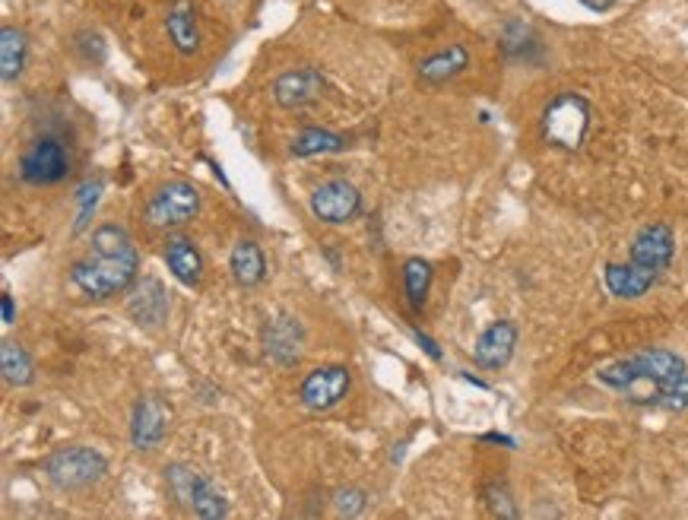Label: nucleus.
Segmentation results:
<instances>
[{
  "label": "nucleus",
  "instance_id": "obj_23",
  "mask_svg": "<svg viewBox=\"0 0 688 520\" xmlns=\"http://www.w3.org/2000/svg\"><path fill=\"white\" fill-rule=\"evenodd\" d=\"M431 280H435V270H431L428 260L410 258L403 263V293H406V302H410L413 311H423L426 308Z\"/></svg>",
  "mask_w": 688,
  "mask_h": 520
},
{
  "label": "nucleus",
  "instance_id": "obj_9",
  "mask_svg": "<svg viewBox=\"0 0 688 520\" xmlns=\"http://www.w3.org/2000/svg\"><path fill=\"white\" fill-rule=\"evenodd\" d=\"M673 258H676V235L666 223H651L631 238L628 263H634L638 270L651 273L656 280L669 270Z\"/></svg>",
  "mask_w": 688,
  "mask_h": 520
},
{
  "label": "nucleus",
  "instance_id": "obj_4",
  "mask_svg": "<svg viewBox=\"0 0 688 520\" xmlns=\"http://www.w3.org/2000/svg\"><path fill=\"white\" fill-rule=\"evenodd\" d=\"M590 102L581 93H558L546 102L539 115V133L543 140L561 150V153H578L590 133Z\"/></svg>",
  "mask_w": 688,
  "mask_h": 520
},
{
  "label": "nucleus",
  "instance_id": "obj_29",
  "mask_svg": "<svg viewBox=\"0 0 688 520\" xmlns=\"http://www.w3.org/2000/svg\"><path fill=\"white\" fill-rule=\"evenodd\" d=\"M413 336H416V343L426 350L428 356L435 358V362H441V350H438V343L431 340V336H426V333H419V330H413Z\"/></svg>",
  "mask_w": 688,
  "mask_h": 520
},
{
  "label": "nucleus",
  "instance_id": "obj_30",
  "mask_svg": "<svg viewBox=\"0 0 688 520\" xmlns=\"http://www.w3.org/2000/svg\"><path fill=\"white\" fill-rule=\"evenodd\" d=\"M581 3H584L588 10H593V13H606V10H613L619 0H581Z\"/></svg>",
  "mask_w": 688,
  "mask_h": 520
},
{
  "label": "nucleus",
  "instance_id": "obj_14",
  "mask_svg": "<svg viewBox=\"0 0 688 520\" xmlns=\"http://www.w3.org/2000/svg\"><path fill=\"white\" fill-rule=\"evenodd\" d=\"M514 350H518V327H514V321H495V324H489L479 333V340L473 346V362L479 368H486V371H498V368H505L514 358Z\"/></svg>",
  "mask_w": 688,
  "mask_h": 520
},
{
  "label": "nucleus",
  "instance_id": "obj_8",
  "mask_svg": "<svg viewBox=\"0 0 688 520\" xmlns=\"http://www.w3.org/2000/svg\"><path fill=\"white\" fill-rule=\"evenodd\" d=\"M349 388H353V375L346 365H324L305 375L298 388V400L311 413H330L346 400Z\"/></svg>",
  "mask_w": 688,
  "mask_h": 520
},
{
  "label": "nucleus",
  "instance_id": "obj_22",
  "mask_svg": "<svg viewBox=\"0 0 688 520\" xmlns=\"http://www.w3.org/2000/svg\"><path fill=\"white\" fill-rule=\"evenodd\" d=\"M0 375L13 388H29L35 381L33 356L16 340H3L0 343Z\"/></svg>",
  "mask_w": 688,
  "mask_h": 520
},
{
  "label": "nucleus",
  "instance_id": "obj_7",
  "mask_svg": "<svg viewBox=\"0 0 688 520\" xmlns=\"http://www.w3.org/2000/svg\"><path fill=\"white\" fill-rule=\"evenodd\" d=\"M197 213H200V191L191 181L175 178L150 194L143 206V223L150 228H178L191 223Z\"/></svg>",
  "mask_w": 688,
  "mask_h": 520
},
{
  "label": "nucleus",
  "instance_id": "obj_27",
  "mask_svg": "<svg viewBox=\"0 0 688 520\" xmlns=\"http://www.w3.org/2000/svg\"><path fill=\"white\" fill-rule=\"evenodd\" d=\"M98 197H102V181L90 178V181H83L76 188V203H80V216H76V226H73L76 235L90 228V220H93V213H96L98 206Z\"/></svg>",
  "mask_w": 688,
  "mask_h": 520
},
{
  "label": "nucleus",
  "instance_id": "obj_3",
  "mask_svg": "<svg viewBox=\"0 0 688 520\" xmlns=\"http://www.w3.org/2000/svg\"><path fill=\"white\" fill-rule=\"evenodd\" d=\"M73 168L70 143L58 128H41L29 137L20 153V178L33 188H55L67 181Z\"/></svg>",
  "mask_w": 688,
  "mask_h": 520
},
{
  "label": "nucleus",
  "instance_id": "obj_6",
  "mask_svg": "<svg viewBox=\"0 0 688 520\" xmlns=\"http://www.w3.org/2000/svg\"><path fill=\"white\" fill-rule=\"evenodd\" d=\"M48 483L61 492H83V488L96 486L98 480L108 473V457L96 448H83V445H70L58 448L45 457L41 463Z\"/></svg>",
  "mask_w": 688,
  "mask_h": 520
},
{
  "label": "nucleus",
  "instance_id": "obj_12",
  "mask_svg": "<svg viewBox=\"0 0 688 520\" xmlns=\"http://www.w3.org/2000/svg\"><path fill=\"white\" fill-rule=\"evenodd\" d=\"M171 413L159 397H140L131 413V445L137 451H156L168 435Z\"/></svg>",
  "mask_w": 688,
  "mask_h": 520
},
{
  "label": "nucleus",
  "instance_id": "obj_5",
  "mask_svg": "<svg viewBox=\"0 0 688 520\" xmlns=\"http://www.w3.org/2000/svg\"><path fill=\"white\" fill-rule=\"evenodd\" d=\"M165 486L171 492V498L191 511L194 518L203 520H223L229 518V501L220 488L213 486L210 476H203L191 463H168L165 466Z\"/></svg>",
  "mask_w": 688,
  "mask_h": 520
},
{
  "label": "nucleus",
  "instance_id": "obj_19",
  "mask_svg": "<svg viewBox=\"0 0 688 520\" xmlns=\"http://www.w3.org/2000/svg\"><path fill=\"white\" fill-rule=\"evenodd\" d=\"M603 283H606V293L613 298H622V302H631V298H641L654 289L656 276L638 270L634 263H606L603 267Z\"/></svg>",
  "mask_w": 688,
  "mask_h": 520
},
{
  "label": "nucleus",
  "instance_id": "obj_16",
  "mask_svg": "<svg viewBox=\"0 0 688 520\" xmlns=\"http://www.w3.org/2000/svg\"><path fill=\"white\" fill-rule=\"evenodd\" d=\"M163 258L181 286L197 289L203 283V255L188 235H168L163 245Z\"/></svg>",
  "mask_w": 688,
  "mask_h": 520
},
{
  "label": "nucleus",
  "instance_id": "obj_20",
  "mask_svg": "<svg viewBox=\"0 0 688 520\" xmlns=\"http://www.w3.org/2000/svg\"><path fill=\"white\" fill-rule=\"evenodd\" d=\"M229 270L238 286H245V289L261 286L266 280V258H263L261 245L254 238H238L229 255Z\"/></svg>",
  "mask_w": 688,
  "mask_h": 520
},
{
  "label": "nucleus",
  "instance_id": "obj_10",
  "mask_svg": "<svg viewBox=\"0 0 688 520\" xmlns=\"http://www.w3.org/2000/svg\"><path fill=\"white\" fill-rule=\"evenodd\" d=\"M308 206H311L315 220H321L328 226H346L361 213V194L356 185H349L343 178H333V181H324L321 188L311 191Z\"/></svg>",
  "mask_w": 688,
  "mask_h": 520
},
{
  "label": "nucleus",
  "instance_id": "obj_31",
  "mask_svg": "<svg viewBox=\"0 0 688 520\" xmlns=\"http://www.w3.org/2000/svg\"><path fill=\"white\" fill-rule=\"evenodd\" d=\"M0 305H3V324H13V318H16V308H13V298H10V293H3Z\"/></svg>",
  "mask_w": 688,
  "mask_h": 520
},
{
  "label": "nucleus",
  "instance_id": "obj_21",
  "mask_svg": "<svg viewBox=\"0 0 688 520\" xmlns=\"http://www.w3.org/2000/svg\"><path fill=\"white\" fill-rule=\"evenodd\" d=\"M29 61V35L20 26H3L0 29V80L13 83L23 76Z\"/></svg>",
  "mask_w": 688,
  "mask_h": 520
},
{
  "label": "nucleus",
  "instance_id": "obj_25",
  "mask_svg": "<svg viewBox=\"0 0 688 520\" xmlns=\"http://www.w3.org/2000/svg\"><path fill=\"white\" fill-rule=\"evenodd\" d=\"M483 498H486V508H489L495 518H521V511H518V505H514V495H511V488L505 480H491L486 483L483 488Z\"/></svg>",
  "mask_w": 688,
  "mask_h": 520
},
{
  "label": "nucleus",
  "instance_id": "obj_2",
  "mask_svg": "<svg viewBox=\"0 0 688 520\" xmlns=\"http://www.w3.org/2000/svg\"><path fill=\"white\" fill-rule=\"evenodd\" d=\"M140 273V251L131 232L121 223H98L90 235V248L73 260L70 280L93 302H105L128 293Z\"/></svg>",
  "mask_w": 688,
  "mask_h": 520
},
{
  "label": "nucleus",
  "instance_id": "obj_26",
  "mask_svg": "<svg viewBox=\"0 0 688 520\" xmlns=\"http://www.w3.org/2000/svg\"><path fill=\"white\" fill-rule=\"evenodd\" d=\"M368 508V492L356 486H343L333 492V515L336 518H359Z\"/></svg>",
  "mask_w": 688,
  "mask_h": 520
},
{
  "label": "nucleus",
  "instance_id": "obj_1",
  "mask_svg": "<svg viewBox=\"0 0 688 520\" xmlns=\"http://www.w3.org/2000/svg\"><path fill=\"white\" fill-rule=\"evenodd\" d=\"M596 381L625 393L634 406L669 413L688 410V362L663 346H648L596 368Z\"/></svg>",
  "mask_w": 688,
  "mask_h": 520
},
{
  "label": "nucleus",
  "instance_id": "obj_13",
  "mask_svg": "<svg viewBox=\"0 0 688 520\" xmlns=\"http://www.w3.org/2000/svg\"><path fill=\"white\" fill-rule=\"evenodd\" d=\"M301 343H305V327L293 315H276L263 327V353L283 368H293L301 358Z\"/></svg>",
  "mask_w": 688,
  "mask_h": 520
},
{
  "label": "nucleus",
  "instance_id": "obj_15",
  "mask_svg": "<svg viewBox=\"0 0 688 520\" xmlns=\"http://www.w3.org/2000/svg\"><path fill=\"white\" fill-rule=\"evenodd\" d=\"M128 318L146 330H156L168 321V293L156 276H146L143 283L133 286L131 298H128Z\"/></svg>",
  "mask_w": 688,
  "mask_h": 520
},
{
  "label": "nucleus",
  "instance_id": "obj_28",
  "mask_svg": "<svg viewBox=\"0 0 688 520\" xmlns=\"http://www.w3.org/2000/svg\"><path fill=\"white\" fill-rule=\"evenodd\" d=\"M73 51L83 64H102L105 61V38L93 29H80L73 35Z\"/></svg>",
  "mask_w": 688,
  "mask_h": 520
},
{
  "label": "nucleus",
  "instance_id": "obj_18",
  "mask_svg": "<svg viewBox=\"0 0 688 520\" xmlns=\"http://www.w3.org/2000/svg\"><path fill=\"white\" fill-rule=\"evenodd\" d=\"M165 33L178 55H197L200 48V26H197L194 0H175L165 13Z\"/></svg>",
  "mask_w": 688,
  "mask_h": 520
},
{
  "label": "nucleus",
  "instance_id": "obj_32",
  "mask_svg": "<svg viewBox=\"0 0 688 520\" xmlns=\"http://www.w3.org/2000/svg\"><path fill=\"white\" fill-rule=\"evenodd\" d=\"M483 441H495V445H508V448H514V441H511L508 435H483Z\"/></svg>",
  "mask_w": 688,
  "mask_h": 520
},
{
  "label": "nucleus",
  "instance_id": "obj_17",
  "mask_svg": "<svg viewBox=\"0 0 688 520\" xmlns=\"http://www.w3.org/2000/svg\"><path fill=\"white\" fill-rule=\"evenodd\" d=\"M466 67H470V51L463 45H448V48H438L428 58H423L416 67V76L423 86H444V83L458 80Z\"/></svg>",
  "mask_w": 688,
  "mask_h": 520
},
{
  "label": "nucleus",
  "instance_id": "obj_11",
  "mask_svg": "<svg viewBox=\"0 0 688 520\" xmlns=\"http://www.w3.org/2000/svg\"><path fill=\"white\" fill-rule=\"evenodd\" d=\"M328 93V80L315 67H295L273 80V102L286 111H298L308 105H318Z\"/></svg>",
  "mask_w": 688,
  "mask_h": 520
},
{
  "label": "nucleus",
  "instance_id": "obj_24",
  "mask_svg": "<svg viewBox=\"0 0 688 520\" xmlns=\"http://www.w3.org/2000/svg\"><path fill=\"white\" fill-rule=\"evenodd\" d=\"M340 150H346V140L340 133H330V130L308 128L293 140V156H298V159L328 156V153H340Z\"/></svg>",
  "mask_w": 688,
  "mask_h": 520
}]
</instances>
